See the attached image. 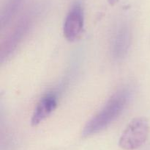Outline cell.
Returning <instances> with one entry per match:
<instances>
[{"label": "cell", "instance_id": "6da1fadb", "mask_svg": "<svg viewBox=\"0 0 150 150\" xmlns=\"http://www.w3.org/2000/svg\"><path fill=\"white\" fill-rule=\"evenodd\" d=\"M132 96V91L124 87L114 93L101 110L92 118L83 127V138H87L104 130L122 113Z\"/></svg>", "mask_w": 150, "mask_h": 150}, {"label": "cell", "instance_id": "7a4b0ae2", "mask_svg": "<svg viewBox=\"0 0 150 150\" xmlns=\"http://www.w3.org/2000/svg\"><path fill=\"white\" fill-rule=\"evenodd\" d=\"M149 133L148 120L144 117H137L130 121L122 134L119 146L125 150L137 149L143 146Z\"/></svg>", "mask_w": 150, "mask_h": 150}, {"label": "cell", "instance_id": "3957f363", "mask_svg": "<svg viewBox=\"0 0 150 150\" xmlns=\"http://www.w3.org/2000/svg\"><path fill=\"white\" fill-rule=\"evenodd\" d=\"M84 27V11L80 2L74 3L70 7L63 25L64 37L68 41H75L81 35Z\"/></svg>", "mask_w": 150, "mask_h": 150}, {"label": "cell", "instance_id": "277c9868", "mask_svg": "<svg viewBox=\"0 0 150 150\" xmlns=\"http://www.w3.org/2000/svg\"><path fill=\"white\" fill-rule=\"evenodd\" d=\"M59 94L57 91H53L46 93L37 103L32 114L31 124L37 126L46 119L57 107Z\"/></svg>", "mask_w": 150, "mask_h": 150}, {"label": "cell", "instance_id": "5b68a950", "mask_svg": "<svg viewBox=\"0 0 150 150\" xmlns=\"http://www.w3.org/2000/svg\"><path fill=\"white\" fill-rule=\"evenodd\" d=\"M131 41V32L127 24H121L117 28L111 44V52L115 60H122L127 55Z\"/></svg>", "mask_w": 150, "mask_h": 150}, {"label": "cell", "instance_id": "8992f818", "mask_svg": "<svg viewBox=\"0 0 150 150\" xmlns=\"http://www.w3.org/2000/svg\"><path fill=\"white\" fill-rule=\"evenodd\" d=\"M32 19L29 18V16H26L24 19L21 20L13 29V32L10 34L7 41H5L4 45L2 46L1 54V61L4 62L5 59H7L14 50L17 48L22 41V39L24 38L25 35L29 31V28L32 26Z\"/></svg>", "mask_w": 150, "mask_h": 150}, {"label": "cell", "instance_id": "52a82bcc", "mask_svg": "<svg viewBox=\"0 0 150 150\" xmlns=\"http://www.w3.org/2000/svg\"><path fill=\"white\" fill-rule=\"evenodd\" d=\"M21 0H7L1 13V26H7L14 17Z\"/></svg>", "mask_w": 150, "mask_h": 150}]
</instances>
